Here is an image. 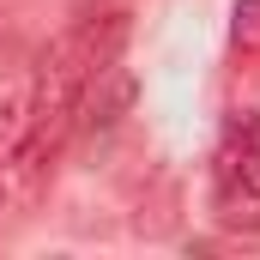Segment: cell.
Returning <instances> with one entry per match:
<instances>
[{
	"label": "cell",
	"instance_id": "1",
	"mask_svg": "<svg viewBox=\"0 0 260 260\" xmlns=\"http://www.w3.org/2000/svg\"><path fill=\"white\" fill-rule=\"evenodd\" d=\"M212 218L224 230H260V151L218 145V164H212Z\"/></svg>",
	"mask_w": 260,
	"mask_h": 260
},
{
	"label": "cell",
	"instance_id": "2",
	"mask_svg": "<svg viewBox=\"0 0 260 260\" xmlns=\"http://www.w3.org/2000/svg\"><path fill=\"white\" fill-rule=\"evenodd\" d=\"M133 73L127 67H103L91 85H85V97H79V127H115L121 115L133 109Z\"/></svg>",
	"mask_w": 260,
	"mask_h": 260
},
{
	"label": "cell",
	"instance_id": "3",
	"mask_svg": "<svg viewBox=\"0 0 260 260\" xmlns=\"http://www.w3.org/2000/svg\"><path fill=\"white\" fill-rule=\"evenodd\" d=\"M30 133V91H0V157L18 151Z\"/></svg>",
	"mask_w": 260,
	"mask_h": 260
},
{
	"label": "cell",
	"instance_id": "4",
	"mask_svg": "<svg viewBox=\"0 0 260 260\" xmlns=\"http://www.w3.org/2000/svg\"><path fill=\"white\" fill-rule=\"evenodd\" d=\"M230 49L242 61H260V0H230Z\"/></svg>",
	"mask_w": 260,
	"mask_h": 260
}]
</instances>
